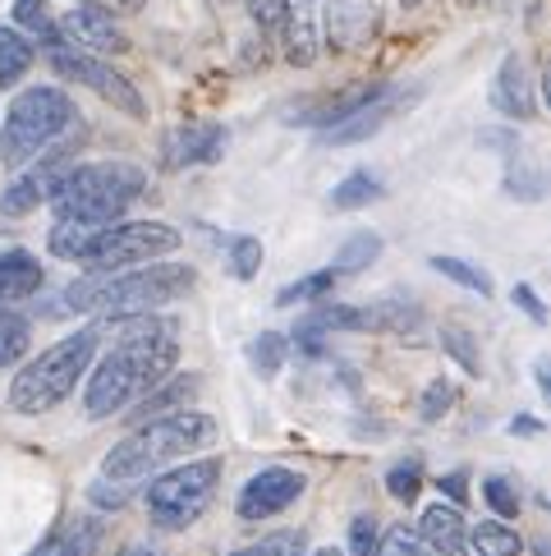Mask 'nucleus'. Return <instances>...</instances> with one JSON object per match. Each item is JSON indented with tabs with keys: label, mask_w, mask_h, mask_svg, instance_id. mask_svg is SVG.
<instances>
[{
	"label": "nucleus",
	"mask_w": 551,
	"mask_h": 556,
	"mask_svg": "<svg viewBox=\"0 0 551 556\" xmlns=\"http://www.w3.org/2000/svg\"><path fill=\"white\" fill-rule=\"evenodd\" d=\"M180 359V327L170 317L138 313L133 323H125L120 345H115L102 364H97L84 405L92 419H111L125 405H133L138 395H148L156 382H166V372Z\"/></svg>",
	"instance_id": "1"
},
{
	"label": "nucleus",
	"mask_w": 551,
	"mask_h": 556,
	"mask_svg": "<svg viewBox=\"0 0 551 556\" xmlns=\"http://www.w3.org/2000/svg\"><path fill=\"white\" fill-rule=\"evenodd\" d=\"M198 271L189 263H166L148 271H88L78 286H69L51 313H106V317H138L152 313L193 290Z\"/></svg>",
	"instance_id": "2"
},
{
	"label": "nucleus",
	"mask_w": 551,
	"mask_h": 556,
	"mask_svg": "<svg viewBox=\"0 0 551 556\" xmlns=\"http://www.w3.org/2000/svg\"><path fill=\"white\" fill-rule=\"evenodd\" d=\"M212 437H216V419H207L198 409H175V414H162V419H148L106 455L102 479L138 483V479H148V473L166 469L170 460H184V455L207 446Z\"/></svg>",
	"instance_id": "3"
},
{
	"label": "nucleus",
	"mask_w": 551,
	"mask_h": 556,
	"mask_svg": "<svg viewBox=\"0 0 551 556\" xmlns=\"http://www.w3.org/2000/svg\"><path fill=\"white\" fill-rule=\"evenodd\" d=\"M148 189V175L129 162H92V166H69V175L55 189V212L78 216V222L115 226L129 212V203Z\"/></svg>",
	"instance_id": "4"
},
{
	"label": "nucleus",
	"mask_w": 551,
	"mask_h": 556,
	"mask_svg": "<svg viewBox=\"0 0 551 556\" xmlns=\"http://www.w3.org/2000/svg\"><path fill=\"white\" fill-rule=\"evenodd\" d=\"M97 350V327H84L65 336V341L47 345L37 359L10 382V405L18 414H47L74 391V382H84V368L92 364Z\"/></svg>",
	"instance_id": "5"
},
{
	"label": "nucleus",
	"mask_w": 551,
	"mask_h": 556,
	"mask_svg": "<svg viewBox=\"0 0 551 556\" xmlns=\"http://www.w3.org/2000/svg\"><path fill=\"white\" fill-rule=\"evenodd\" d=\"M74 125V102L65 88H28L18 92L10 111H5V125H0V166H28L37 152H47L55 138Z\"/></svg>",
	"instance_id": "6"
},
{
	"label": "nucleus",
	"mask_w": 551,
	"mask_h": 556,
	"mask_svg": "<svg viewBox=\"0 0 551 556\" xmlns=\"http://www.w3.org/2000/svg\"><path fill=\"white\" fill-rule=\"evenodd\" d=\"M216 483H221V455L175 465L148 483V515L162 529H189L212 506Z\"/></svg>",
	"instance_id": "7"
},
{
	"label": "nucleus",
	"mask_w": 551,
	"mask_h": 556,
	"mask_svg": "<svg viewBox=\"0 0 551 556\" xmlns=\"http://www.w3.org/2000/svg\"><path fill=\"white\" fill-rule=\"evenodd\" d=\"M180 249V235L162 222H129V226H106L97 235V244L84 253L88 271H125L138 263H152L162 253Z\"/></svg>",
	"instance_id": "8"
},
{
	"label": "nucleus",
	"mask_w": 551,
	"mask_h": 556,
	"mask_svg": "<svg viewBox=\"0 0 551 556\" xmlns=\"http://www.w3.org/2000/svg\"><path fill=\"white\" fill-rule=\"evenodd\" d=\"M47 61L55 65V74H61V78H74V84L92 88L97 97H106V102L120 106L125 115H138V121L148 115L143 97H138V88L129 84L125 74H115L111 65H102V61H97V55H88V51H74L69 42H61V37H55V28L47 33Z\"/></svg>",
	"instance_id": "9"
},
{
	"label": "nucleus",
	"mask_w": 551,
	"mask_h": 556,
	"mask_svg": "<svg viewBox=\"0 0 551 556\" xmlns=\"http://www.w3.org/2000/svg\"><path fill=\"white\" fill-rule=\"evenodd\" d=\"M304 473L299 469H285V465H271L262 473H253V479L244 483L240 502H234V510H240V520H271V515L290 510L294 502L304 496Z\"/></svg>",
	"instance_id": "10"
},
{
	"label": "nucleus",
	"mask_w": 551,
	"mask_h": 556,
	"mask_svg": "<svg viewBox=\"0 0 551 556\" xmlns=\"http://www.w3.org/2000/svg\"><path fill=\"white\" fill-rule=\"evenodd\" d=\"M69 166H74L69 156H47V162H37L33 170H24L5 193H0V212L5 216H28L42 203H51L55 189H61V180L69 175Z\"/></svg>",
	"instance_id": "11"
},
{
	"label": "nucleus",
	"mask_w": 551,
	"mask_h": 556,
	"mask_svg": "<svg viewBox=\"0 0 551 556\" xmlns=\"http://www.w3.org/2000/svg\"><path fill=\"white\" fill-rule=\"evenodd\" d=\"M326 331H377V313L359 308V304L318 308V313H308L299 323V331H294V345H299L304 354H322V336Z\"/></svg>",
	"instance_id": "12"
},
{
	"label": "nucleus",
	"mask_w": 551,
	"mask_h": 556,
	"mask_svg": "<svg viewBox=\"0 0 551 556\" xmlns=\"http://www.w3.org/2000/svg\"><path fill=\"white\" fill-rule=\"evenodd\" d=\"M61 28H65V37H74V42L88 51H125V33L115 28V14L106 5H97V0L74 5L61 18Z\"/></svg>",
	"instance_id": "13"
},
{
	"label": "nucleus",
	"mask_w": 551,
	"mask_h": 556,
	"mask_svg": "<svg viewBox=\"0 0 551 556\" xmlns=\"http://www.w3.org/2000/svg\"><path fill=\"white\" fill-rule=\"evenodd\" d=\"M226 148L221 125H184L166 138V162L170 166H212Z\"/></svg>",
	"instance_id": "14"
},
{
	"label": "nucleus",
	"mask_w": 551,
	"mask_h": 556,
	"mask_svg": "<svg viewBox=\"0 0 551 556\" xmlns=\"http://www.w3.org/2000/svg\"><path fill=\"white\" fill-rule=\"evenodd\" d=\"M203 387V377L198 372H184V377H170V382H156L148 395H138V405L129 409V424H148V419H162V414H175V409H184L193 395H198Z\"/></svg>",
	"instance_id": "15"
},
{
	"label": "nucleus",
	"mask_w": 551,
	"mask_h": 556,
	"mask_svg": "<svg viewBox=\"0 0 551 556\" xmlns=\"http://www.w3.org/2000/svg\"><path fill=\"white\" fill-rule=\"evenodd\" d=\"M47 271L28 249H0V304H18L33 300L42 290Z\"/></svg>",
	"instance_id": "16"
},
{
	"label": "nucleus",
	"mask_w": 551,
	"mask_h": 556,
	"mask_svg": "<svg viewBox=\"0 0 551 556\" xmlns=\"http://www.w3.org/2000/svg\"><path fill=\"white\" fill-rule=\"evenodd\" d=\"M97 547H102V520L74 515L61 529H51L47 539L33 547V556H97Z\"/></svg>",
	"instance_id": "17"
},
{
	"label": "nucleus",
	"mask_w": 551,
	"mask_h": 556,
	"mask_svg": "<svg viewBox=\"0 0 551 556\" xmlns=\"http://www.w3.org/2000/svg\"><path fill=\"white\" fill-rule=\"evenodd\" d=\"M491 106L510 121H528L538 106H534V92H528V74L520 55H505L501 70H497V84H491Z\"/></svg>",
	"instance_id": "18"
},
{
	"label": "nucleus",
	"mask_w": 551,
	"mask_h": 556,
	"mask_svg": "<svg viewBox=\"0 0 551 556\" xmlns=\"http://www.w3.org/2000/svg\"><path fill=\"white\" fill-rule=\"evenodd\" d=\"M464 515H460V506H427L423 515H419V543L423 547H432V552H446V556H456L460 547H464Z\"/></svg>",
	"instance_id": "19"
},
{
	"label": "nucleus",
	"mask_w": 551,
	"mask_h": 556,
	"mask_svg": "<svg viewBox=\"0 0 551 556\" xmlns=\"http://www.w3.org/2000/svg\"><path fill=\"white\" fill-rule=\"evenodd\" d=\"M396 111V97H390V88H382L372 102H363L359 111H349L341 125H331L326 129V143H359V138H368V134H377L382 125H386V115Z\"/></svg>",
	"instance_id": "20"
},
{
	"label": "nucleus",
	"mask_w": 551,
	"mask_h": 556,
	"mask_svg": "<svg viewBox=\"0 0 551 556\" xmlns=\"http://www.w3.org/2000/svg\"><path fill=\"white\" fill-rule=\"evenodd\" d=\"M106 226L97 222H78V216H61V222L51 226V253L55 257H69V263H84V253L97 244V235H102Z\"/></svg>",
	"instance_id": "21"
},
{
	"label": "nucleus",
	"mask_w": 551,
	"mask_h": 556,
	"mask_svg": "<svg viewBox=\"0 0 551 556\" xmlns=\"http://www.w3.org/2000/svg\"><path fill=\"white\" fill-rule=\"evenodd\" d=\"M464 543H474L478 556H520L524 543L515 529H505L501 520H478L474 529H464Z\"/></svg>",
	"instance_id": "22"
},
{
	"label": "nucleus",
	"mask_w": 551,
	"mask_h": 556,
	"mask_svg": "<svg viewBox=\"0 0 551 556\" xmlns=\"http://www.w3.org/2000/svg\"><path fill=\"white\" fill-rule=\"evenodd\" d=\"M33 65V42L14 28H0V88H14Z\"/></svg>",
	"instance_id": "23"
},
{
	"label": "nucleus",
	"mask_w": 551,
	"mask_h": 556,
	"mask_svg": "<svg viewBox=\"0 0 551 556\" xmlns=\"http://www.w3.org/2000/svg\"><path fill=\"white\" fill-rule=\"evenodd\" d=\"M28 345H33L28 317H18L14 308H0V368H10V364L24 359Z\"/></svg>",
	"instance_id": "24"
},
{
	"label": "nucleus",
	"mask_w": 551,
	"mask_h": 556,
	"mask_svg": "<svg viewBox=\"0 0 551 556\" xmlns=\"http://www.w3.org/2000/svg\"><path fill=\"white\" fill-rule=\"evenodd\" d=\"M382 257V235H372V230H359V235H349V240L341 244L336 253V263H331V271H363L368 263H377Z\"/></svg>",
	"instance_id": "25"
},
{
	"label": "nucleus",
	"mask_w": 551,
	"mask_h": 556,
	"mask_svg": "<svg viewBox=\"0 0 551 556\" xmlns=\"http://www.w3.org/2000/svg\"><path fill=\"white\" fill-rule=\"evenodd\" d=\"M331 286H336V271H312V276H304V281H294V286H285L281 294H276V304L281 308H304V304H318V300H326L331 294Z\"/></svg>",
	"instance_id": "26"
},
{
	"label": "nucleus",
	"mask_w": 551,
	"mask_h": 556,
	"mask_svg": "<svg viewBox=\"0 0 551 556\" xmlns=\"http://www.w3.org/2000/svg\"><path fill=\"white\" fill-rule=\"evenodd\" d=\"M372 198H382V180H377V175H368V170H354L349 180H341L336 189H331V207L354 212V207L372 203Z\"/></svg>",
	"instance_id": "27"
},
{
	"label": "nucleus",
	"mask_w": 551,
	"mask_h": 556,
	"mask_svg": "<svg viewBox=\"0 0 551 556\" xmlns=\"http://www.w3.org/2000/svg\"><path fill=\"white\" fill-rule=\"evenodd\" d=\"M285 55L290 65H312V55H318V37H312V24L304 14L285 18Z\"/></svg>",
	"instance_id": "28"
},
{
	"label": "nucleus",
	"mask_w": 551,
	"mask_h": 556,
	"mask_svg": "<svg viewBox=\"0 0 551 556\" xmlns=\"http://www.w3.org/2000/svg\"><path fill=\"white\" fill-rule=\"evenodd\" d=\"M432 267H437L441 276H450V281H456V286H464V290H478L483 294V300H487V294H491V281H487V271L483 267H474V263H464V257H432Z\"/></svg>",
	"instance_id": "29"
},
{
	"label": "nucleus",
	"mask_w": 551,
	"mask_h": 556,
	"mask_svg": "<svg viewBox=\"0 0 551 556\" xmlns=\"http://www.w3.org/2000/svg\"><path fill=\"white\" fill-rule=\"evenodd\" d=\"M285 354H290V341H285V336L262 331L258 341H253L248 359H253V368H258L262 377H276V372H281V364H285Z\"/></svg>",
	"instance_id": "30"
},
{
	"label": "nucleus",
	"mask_w": 551,
	"mask_h": 556,
	"mask_svg": "<svg viewBox=\"0 0 551 556\" xmlns=\"http://www.w3.org/2000/svg\"><path fill=\"white\" fill-rule=\"evenodd\" d=\"M262 267V244H258V235H234L230 240V271L240 276V281H253Z\"/></svg>",
	"instance_id": "31"
},
{
	"label": "nucleus",
	"mask_w": 551,
	"mask_h": 556,
	"mask_svg": "<svg viewBox=\"0 0 551 556\" xmlns=\"http://www.w3.org/2000/svg\"><path fill=\"white\" fill-rule=\"evenodd\" d=\"M304 529H276L248 547V556H304Z\"/></svg>",
	"instance_id": "32"
},
{
	"label": "nucleus",
	"mask_w": 551,
	"mask_h": 556,
	"mask_svg": "<svg viewBox=\"0 0 551 556\" xmlns=\"http://www.w3.org/2000/svg\"><path fill=\"white\" fill-rule=\"evenodd\" d=\"M419 488H423V465L419 460H405V465H396L386 473V492L396 496V502H413V496H419Z\"/></svg>",
	"instance_id": "33"
},
{
	"label": "nucleus",
	"mask_w": 551,
	"mask_h": 556,
	"mask_svg": "<svg viewBox=\"0 0 551 556\" xmlns=\"http://www.w3.org/2000/svg\"><path fill=\"white\" fill-rule=\"evenodd\" d=\"M483 496H487V506H491V510L505 515V520H510V515H520V488L510 483L505 473H491V479L483 483Z\"/></svg>",
	"instance_id": "34"
},
{
	"label": "nucleus",
	"mask_w": 551,
	"mask_h": 556,
	"mask_svg": "<svg viewBox=\"0 0 551 556\" xmlns=\"http://www.w3.org/2000/svg\"><path fill=\"white\" fill-rule=\"evenodd\" d=\"M450 405H456V387H450L446 377H437V382H432V387L423 391V405H419V414H423L427 424H437Z\"/></svg>",
	"instance_id": "35"
},
{
	"label": "nucleus",
	"mask_w": 551,
	"mask_h": 556,
	"mask_svg": "<svg viewBox=\"0 0 551 556\" xmlns=\"http://www.w3.org/2000/svg\"><path fill=\"white\" fill-rule=\"evenodd\" d=\"M441 345L456 354V359H460L469 372H478V368H483V364H478V350H469V345H474V336H469L464 327H441Z\"/></svg>",
	"instance_id": "36"
},
{
	"label": "nucleus",
	"mask_w": 551,
	"mask_h": 556,
	"mask_svg": "<svg viewBox=\"0 0 551 556\" xmlns=\"http://www.w3.org/2000/svg\"><path fill=\"white\" fill-rule=\"evenodd\" d=\"M372 556H423V543H419V533H413V529H390L386 533V539L377 543V552H372Z\"/></svg>",
	"instance_id": "37"
},
{
	"label": "nucleus",
	"mask_w": 551,
	"mask_h": 556,
	"mask_svg": "<svg viewBox=\"0 0 551 556\" xmlns=\"http://www.w3.org/2000/svg\"><path fill=\"white\" fill-rule=\"evenodd\" d=\"M377 552V520L372 515H359L349 525V556H372Z\"/></svg>",
	"instance_id": "38"
},
{
	"label": "nucleus",
	"mask_w": 551,
	"mask_h": 556,
	"mask_svg": "<svg viewBox=\"0 0 551 556\" xmlns=\"http://www.w3.org/2000/svg\"><path fill=\"white\" fill-rule=\"evenodd\" d=\"M248 14L258 28H285L290 18V0H248Z\"/></svg>",
	"instance_id": "39"
},
{
	"label": "nucleus",
	"mask_w": 551,
	"mask_h": 556,
	"mask_svg": "<svg viewBox=\"0 0 551 556\" xmlns=\"http://www.w3.org/2000/svg\"><path fill=\"white\" fill-rule=\"evenodd\" d=\"M14 18L24 28H33V33H51V24H47V0H14Z\"/></svg>",
	"instance_id": "40"
},
{
	"label": "nucleus",
	"mask_w": 551,
	"mask_h": 556,
	"mask_svg": "<svg viewBox=\"0 0 551 556\" xmlns=\"http://www.w3.org/2000/svg\"><path fill=\"white\" fill-rule=\"evenodd\" d=\"M441 492H446L456 506H464V502H469V473H446V479H441Z\"/></svg>",
	"instance_id": "41"
},
{
	"label": "nucleus",
	"mask_w": 551,
	"mask_h": 556,
	"mask_svg": "<svg viewBox=\"0 0 551 556\" xmlns=\"http://www.w3.org/2000/svg\"><path fill=\"white\" fill-rule=\"evenodd\" d=\"M88 492H92V502H97V506H125V488H111L106 479H102V483H92Z\"/></svg>",
	"instance_id": "42"
},
{
	"label": "nucleus",
	"mask_w": 551,
	"mask_h": 556,
	"mask_svg": "<svg viewBox=\"0 0 551 556\" xmlns=\"http://www.w3.org/2000/svg\"><path fill=\"white\" fill-rule=\"evenodd\" d=\"M515 300L524 304V313L534 317V323H547V308H542V300H538V294L528 290V286H515Z\"/></svg>",
	"instance_id": "43"
},
{
	"label": "nucleus",
	"mask_w": 551,
	"mask_h": 556,
	"mask_svg": "<svg viewBox=\"0 0 551 556\" xmlns=\"http://www.w3.org/2000/svg\"><path fill=\"white\" fill-rule=\"evenodd\" d=\"M510 432H524V437H534V432H542V424L534 419V414H520V419L510 424Z\"/></svg>",
	"instance_id": "44"
},
{
	"label": "nucleus",
	"mask_w": 551,
	"mask_h": 556,
	"mask_svg": "<svg viewBox=\"0 0 551 556\" xmlns=\"http://www.w3.org/2000/svg\"><path fill=\"white\" fill-rule=\"evenodd\" d=\"M115 556H166L162 547H148V543H129V547H120Z\"/></svg>",
	"instance_id": "45"
},
{
	"label": "nucleus",
	"mask_w": 551,
	"mask_h": 556,
	"mask_svg": "<svg viewBox=\"0 0 551 556\" xmlns=\"http://www.w3.org/2000/svg\"><path fill=\"white\" fill-rule=\"evenodd\" d=\"M308 556H341L336 547H322V552H308Z\"/></svg>",
	"instance_id": "46"
},
{
	"label": "nucleus",
	"mask_w": 551,
	"mask_h": 556,
	"mask_svg": "<svg viewBox=\"0 0 551 556\" xmlns=\"http://www.w3.org/2000/svg\"><path fill=\"white\" fill-rule=\"evenodd\" d=\"M423 556H446V552H432V547H423Z\"/></svg>",
	"instance_id": "47"
},
{
	"label": "nucleus",
	"mask_w": 551,
	"mask_h": 556,
	"mask_svg": "<svg viewBox=\"0 0 551 556\" xmlns=\"http://www.w3.org/2000/svg\"><path fill=\"white\" fill-rule=\"evenodd\" d=\"M230 556H248V552H230Z\"/></svg>",
	"instance_id": "48"
}]
</instances>
